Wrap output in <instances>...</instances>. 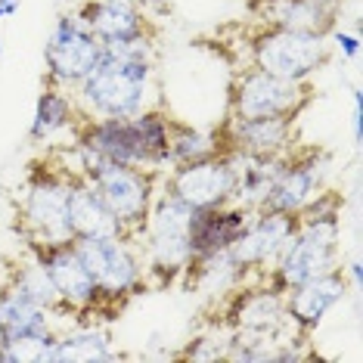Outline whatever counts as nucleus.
Masks as SVG:
<instances>
[{"instance_id":"nucleus-1","label":"nucleus","mask_w":363,"mask_h":363,"mask_svg":"<svg viewBox=\"0 0 363 363\" xmlns=\"http://www.w3.org/2000/svg\"><path fill=\"white\" fill-rule=\"evenodd\" d=\"M150 78V60H125L103 47L100 62L75 87V94L84 103V115L90 118H130L146 109Z\"/></svg>"},{"instance_id":"nucleus-2","label":"nucleus","mask_w":363,"mask_h":363,"mask_svg":"<svg viewBox=\"0 0 363 363\" xmlns=\"http://www.w3.org/2000/svg\"><path fill=\"white\" fill-rule=\"evenodd\" d=\"M81 164H84V168H81V177L103 196V202L109 205V211L118 218L125 236L137 233V230H146L150 208L155 202L152 168L106 162V159H96V155H87V152H81Z\"/></svg>"},{"instance_id":"nucleus-3","label":"nucleus","mask_w":363,"mask_h":363,"mask_svg":"<svg viewBox=\"0 0 363 363\" xmlns=\"http://www.w3.org/2000/svg\"><path fill=\"white\" fill-rule=\"evenodd\" d=\"M255 69L286 81H308L313 72L329 60V44L320 35L308 31H289L264 26L252 38Z\"/></svg>"},{"instance_id":"nucleus-4","label":"nucleus","mask_w":363,"mask_h":363,"mask_svg":"<svg viewBox=\"0 0 363 363\" xmlns=\"http://www.w3.org/2000/svg\"><path fill=\"white\" fill-rule=\"evenodd\" d=\"M308 103L311 90L304 87V81H286L261 69H249L230 90V118H261V115L295 118Z\"/></svg>"},{"instance_id":"nucleus-5","label":"nucleus","mask_w":363,"mask_h":363,"mask_svg":"<svg viewBox=\"0 0 363 363\" xmlns=\"http://www.w3.org/2000/svg\"><path fill=\"white\" fill-rule=\"evenodd\" d=\"M103 56V40L78 16H62L44 47L47 78L56 87H78Z\"/></svg>"},{"instance_id":"nucleus-6","label":"nucleus","mask_w":363,"mask_h":363,"mask_svg":"<svg viewBox=\"0 0 363 363\" xmlns=\"http://www.w3.org/2000/svg\"><path fill=\"white\" fill-rule=\"evenodd\" d=\"M69 186H72V171L40 168L28 180L26 202H22V218H26V227L35 236V249L38 245L69 242L72 239L69 220H65Z\"/></svg>"},{"instance_id":"nucleus-7","label":"nucleus","mask_w":363,"mask_h":363,"mask_svg":"<svg viewBox=\"0 0 363 363\" xmlns=\"http://www.w3.org/2000/svg\"><path fill=\"white\" fill-rule=\"evenodd\" d=\"M84 267L90 270L103 298H125L134 295L143 283V270L128 236H96V239H72Z\"/></svg>"},{"instance_id":"nucleus-8","label":"nucleus","mask_w":363,"mask_h":363,"mask_svg":"<svg viewBox=\"0 0 363 363\" xmlns=\"http://www.w3.org/2000/svg\"><path fill=\"white\" fill-rule=\"evenodd\" d=\"M298 230V214L286 211H267L258 208L252 211L249 224L242 227V233L233 239V245L224 252L233 274H245V270L258 267H274L279 252L286 249V242Z\"/></svg>"},{"instance_id":"nucleus-9","label":"nucleus","mask_w":363,"mask_h":363,"mask_svg":"<svg viewBox=\"0 0 363 363\" xmlns=\"http://www.w3.org/2000/svg\"><path fill=\"white\" fill-rule=\"evenodd\" d=\"M78 150L87 155L118 164H137V168H159L152 150L140 134L137 118H87L78 128Z\"/></svg>"},{"instance_id":"nucleus-10","label":"nucleus","mask_w":363,"mask_h":363,"mask_svg":"<svg viewBox=\"0 0 363 363\" xmlns=\"http://www.w3.org/2000/svg\"><path fill=\"white\" fill-rule=\"evenodd\" d=\"M164 193L177 196L189 208H218L233 199V168H230L227 155H211L202 162H186L174 164L168 174Z\"/></svg>"},{"instance_id":"nucleus-11","label":"nucleus","mask_w":363,"mask_h":363,"mask_svg":"<svg viewBox=\"0 0 363 363\" xmlns=\"http://www.w3.org/2000/svg\"><path fill=\"white\" fill-rule=\"evenodd\" d=\"M38 261L47 267L60 301L65 311H90L100 304V289H96L90 270L84 267L75 245L69 242H53V245H38Z\"/></svg>"},{"instance_id":"nucleus-12","label":"nucleus","mask_w":363,"mask_h":363,"mask_svg":"<svg viewBox=\"0 0 363 363\" xmlns=\"http://www.w3.org/2000/svg\"><path fill=\"white\" fill-rule=\"evenodd\" d=\"M348 292V279L345 270H326V274L308 279V283L295 286L286 292V323L298 326L301 333H313L323 317L335 308Z\"/></svg>"},{"instance_id":"nucleus-13","label":"nucleus","mask_w":363,"mask_h":363,"mask_svg":"<svg viewBox=\"0 0 363 363\" xmlns=\"http://www.w3.org/2000/svg\"><path fill=\"white\" fill-rule=\"evenodd\" d=\"M252 211L242 208V205H218V208H202L193 214V224L186 230L189 249H193V261L211 258V255H220L233 245V239L242 233V227L249 224Z\"/></svg>"},{"instance_id":"nucleus-14","label":"nucleus","mask_w":363,"mask_h":363,"mask_svg":"<svg viewBox=\"0 0 363 363\" xmlns=\"http://www.w3.org/2000/svg\"><path fill=\"white\" fill-rule=\"evenodd\" d=\"M292 125L295 118L283 115H261V118H230L227 143L230 152L249 155H286L292 150Z\"/></svg>"},{"instance_id":"nucleus-15","label":"nucleus","mask_w":363,"mask_h":363,"mask_svg":"<svg viewBox=\"0 0 363 363\" xmlns=\"http://www.w3.org/2000/svg\"><path fill=\"white\" fill-rule=\"evenodd\" d=\"M320 189V162L317 155H286L283 171L277 174L267 199L261 208L267 211H286L298 214Z\"/></svg>"},{"instance_id":"nucleus-16","label":"nucleus","mask_w":363,"mask_h":363,"mask_svg":"<svg viewBox=\"0 0 363 363\" xmlns=\"http://www.w3.org/2000/svg\"><path fill=\"white\" fill-rule=\"evenodd\" d=\"M72 239H96V236H125L118 218L109 211L103 196L87 184L81 174H72L69 208H65Z\"/></svg>"},{"instance_id":"nucleus-17","label":"nucleus","mask_w":363,"mask_h":363,"mask_svg":"<svg viewBox=\"0 0 363 363\" xmlns=\"http://www.w3.org/2000/svg\"><path fill=\"white\" fill-rule=\"evenodd\" d=\"M264 26L308 31L326 38L335 26V0H258L255 4Z\"/></svg>"},{"instance_id":"nucleus-18","label":"nucleus","mask_w":363,"mask_h":363,"mask_svg":"<svg viewBox=\"0 0 363 363\" xmlns=\"http://www.w3.org/2000/svg\"><path fill=\"white\" fill-rule=\"evenodd\" d=\"M75 16L103 40V44L146 38L143 10L130 6L128 0H87Z\"/></svg>"},{"instance_id":"nucleus-19","label":"nucleus","mask_w":363,"mask_h":363,"mask_svg":"<svg viewBox=\"0 0 363 363\" xmlns=\"http://www.w3.org/2000/svg\"><path fill=\"white\" fill-rule=\"evenodd\" d=\"M230 323L236 333H279L286 323V292L277 286L242 289L230 308Z\"/></svg>"},{"instance_id":"nucleus-20","label":"nucleus","mask_w":363,"mask_h":363,"mask_svg":"<svg viewBox=\"0 0 363 363\" xmlns=\"http://www.w3.org/2000/svg\"><path fill=\"white\" fill-rule=\"evenodd\" d=\"M50 333H53L50 311L28 301L13 286L6 292H0V345H10L16 338H28V335H50Z\"/></svg>"},{"instance_id":"nucleus-21","label":"nucleus","mask_w":363,"mask_h":363,"mask_svg":"<svg viewBox=\"0 0 363 363\" xmlns=\"http://www.w3.org/2000/svg\"><path fill=\"white\" fill-rule=\"evenodd\" d=\"M72 360H115V354L109 351V335L94 326H81L75 333L56 335L44 363H72Z\"/></svg>"},{"instance_id":"nucleus-22","label":"nucleus","mask_w":363,"mask_h":363,"mask_svg":"<svg viewBox=\"0 0 363 363\" xmlns=\"http://www.w3.org/2000/svg\"><path fill=\"white\" fill-rule=\"evenodd\" d=\"M75 121V96L65 94V87L47 84L44 94L38 96L35 106V118H31V140L40 143V140H50L56 130H62L65 125Z\"/></svg>"},{"instance_id":"nucleus-23","label":"nucleus","mask_w":363,"mask_h":363,"mask_svg":"<svg viewBox=\"0 0 363 363\" xmlns=\"http://www.w3.org/2000/svg\"><path fill=\"white\" fill-rule=\"evenodd\" d=\"M146 249H150V267L168 279L186 274L193 264V249H189L186 233H150Z\"/></svg>"},{"instance_id":"nucleus-24","label":"nucleus","mask_w":363,"mask_h":363,"mask_svg":"<svg viewBox=\"0 0 363 363\" xmlns=\"http://www.w3.org/2000/svg\"><path fill=\"white\" fill-rule=\"evenodd\" d=\"M168 152H171V164H186V162L211 159V155H227V146H220L218 134H205V130H193L186 125L171 121Z\"/></svg>"},{"instance_id":"nucleus-25","label":"nucleus","mask_w":363,"mask_h":363,"mask_svg":"<svg viewBox=\"0 0 363 363\" xmlns=\"http://www.w3.org/2000/svg\"><path fill=\"white\" fill-rule=\"evenodd\" d=\"M13 289H16L19 295H26L28 301L40 304L44 311H50V313H53V311H65L62 301H60V292H56L53 279H50V274H47V267H44L40 261L26 264V267L16 270Z\"/></svg>"},{"instance_id":"nucleus-26","label":"nucleus","mask_w":363,"mask_h":363,"mask_svg":"<svg viewBox=\"0 0 363 363\" xmlns=\"http://www.w3.org/2000/svg\"><path fill=\"white\" fill-rule=\"evenodd\" d=\"M333 38H335L338 50L348 56V60H357V53H360V38L357 35H348V31H333Z\"/></svg>"},{"instance_id":"nucleus-27","label":"nucleus","mask_w":363,"mask_h":363,"mask_svg":"<svg viewBox=\"0 0 363 363\" xmlns=\"http://www.w3.org/2000/svg\"><path fill=\"white\" fill-rule=\"evenodd\" d=\"M363 140V109H360V90H354V143Z\"/></svg>"},{"instance_id":"nucleus-28","label":"nucleus","mask_w":363,"mask_h":363,"mask_svg":"<svg viewBox=\"0 0 363 363\" xmlns=\"http://www.w3.org/2000/svg\"><path fill=\"white\" fill-rule=\"evenodd\" d=\"M130 6H137V10H150V6H155V4H162V0H128Z\"/></svg>"},{"instance_id":"nucleus-29","label":"nucleus","mask_w":363,"mask_h":363,"mask_svg":"<svg viewBox=\"0 0 363 363\" xmlns=\"http://www.w3.org/2000/svg\"><path fill=\"white\" fill-rule=\"evenodd\" d=\"M348 274H351V279H354V286H360V261H351Z\"/></svg>"},{"instance_id":"nucleus-30","label":"nucleus","mask_w":363,"mask_h":363,"mask_svg":"<svg viewBox=\"0 0 363 363\" xmlns=\"http://www.w3.org/2000/svg\"><path fill=\"white\" fill-rule=\"evenodd\" d=\"M0 4H4V10H6V16H13L16 10H19V4H22V0H0Z\"/></svg>"},{"instance_id":"nucleus-31","label":"nucleus","mask_w":363,"mask_h":363,"mask_svg":"<svg viewBox=\"0 0 363 363\" xmlns=\"http://www.w3.org/2000/svg\"><path fill=\"white\" fill-rule=\"evenodd\" d=\"M0 19H6V10H4V4H0Z\"/></svg>"},{"instance_id":"nucleus-32","label":"nucleus","mask_w":363,"mask_h":363,"mask_svg":"<svg viewBox=\"0 0 363 363\" xmlns=\"http://www.w3.org/2000/svg\"><path fill=\"white\" fill-rule=\"evenodd\" d=\"M0 53H4V47H0Z\"/></svg>"}]
</instances>
